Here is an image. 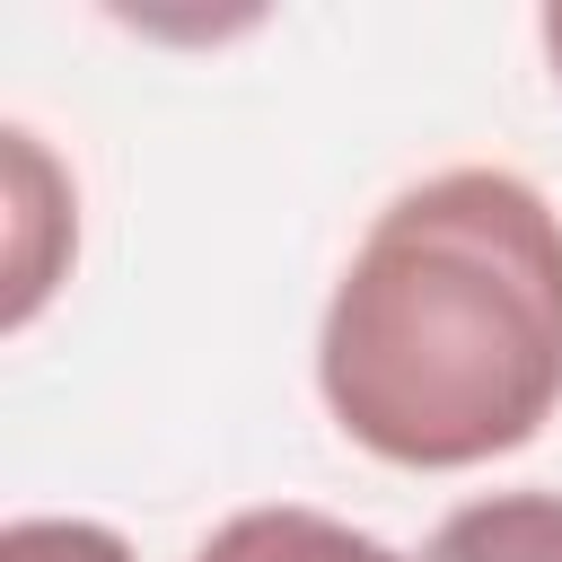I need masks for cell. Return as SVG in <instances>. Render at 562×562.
I'll use <instances>...</instances> for the list:
<instances>
[{"label":"cell","mask_w":562,"mask_h":562,"mask_svg":"<svg viewBox=\"0 0 562 562\" xmlns=\"http://www.w3.org/2000/svg\"><path fill=\"white\" fill-rule=\"evenodd\" d=\"M325 413L386 465H483L562 404V211L509 167L395 193L316 334Z\"/></svg>","instance_id":"1"},{"label":"cell","mask_w":562,"mask_h":562,"mask_svg":"<svg viewBox=\"0 0 562 562\" xmlns=\"http://www.w3.org/2000/svg\"><path fill=\"white\" fill-rule=\"evenodd\" d=\"M422 562H562V492H483L439 518Z\"/></svg>","instance_id":"2"},{"label":"cell","mask_w":562,"mask_h":562,"mask_svg":"<svg viewBox=\"0 0 562 562\" xmlns=\"http://www.w3.org/2000/svg\"><path fill=\"white\" fill-rule=\"evenodd\" d=\"M193 562H404V553L342 527V518H325V509L281 501V509H237L228 527H211Z\"/></svg>","instance_id":"3"},{"label":"cell","mask_w":562,"mask_h":562,"mask_svg":"<svg viewBox=\"0 0 562 562\" xmlns=\"http://www.w3.org/2000/svg\"><path fill=\"white\" fill-rule=\"evenodd\" d=\"M61 202H70V193H61L53 158L35 149V132H9V325L35 316V272H44L35 237H44V228H70Z\"/></svg>","instance_id":"4"},{"label":"cell","mask_w":562,"mask_h":562,"mask_svg":"<svg viewBox=\"0 0 562 562\" xmlns=\"http://www.w3.org/2000/svg\"><path fill=\"white\" fill-rule=\"evenodd\" d=\"M0 562H132V544L97 518H18L0 536Z\"/></svg>","instance_id":"5"},{"label":"cell","mask_w":562,"mask_h":562,"mask_svg":"<svg viewBox=\"0 0 562 562\" xmlns=\"http://www.w3.org/2000/svg\"><path fill=\"white\" fill-rule=\"evenodd\" d=\"M544 53H553V79H562V9H544Z\"/></svg>","instance_id":"6"}]
</instances>
